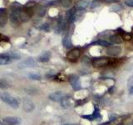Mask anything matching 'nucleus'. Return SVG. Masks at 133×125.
Masks as SVG:
<instances>
[{
	"instance_id": "f257e3e1",
	"label": "nucleus",
	"mask_w": 133,
	"mask_h": 125,
	"mask_svg": "<svg viewBox=\"0 0 133 125\" xmlns=\"http://www.w3.org/2000/svg\"><path fill=\"white\" fill-rule=\"evenodd\" d=\"M0 99L13 108H18L19 106V103L18 99L13 98V96H11L9 93H6V92L0 93Z\"/></svg>"
},
{
	"instance_id": "f03ea898",
	"label": "nucleus",
	"mask_w": 133,
	"mask_h": 125,
	"mask_svg": "<svg viewBox=\"0 0 133 125\" xmlns=\"http://www.w3.org/2000/svg\"><path fill=\"white\" fill-rule=\"evenodd\" d=\"M110 58L107 57H100V58H95L92 59V64L94 68H102L105 66H107L110 64Z\"/></svg>"
},
{
	"instance_id": "7ed1b4c3",
	"label": "nucleus",
	"mask_w": 133,
	"mask_h": 125,
	"mask_svg": "<svg viewBox=\"0 0 133 125\" xmlns=\"http://www.w3.org/2000/svg\"><path fill=\"white\" fill-rule=\"evenodd\" d=\"M81 118H84V119H87L89 121H93V120H96V119H100L102 118V115H101V113H100V109L98 107L95 106L94 108V111L92 114H88V115H82Z\"/></svg>"
},
{
	"instance_id": "20e7f679",
	"label": "nucleus",
	"mask_w": 133,
	"mask_h": 125,
	"mask_svg": "<svg viewBox=\"0 0 133 125\" xmlns=\"http://www.w3.org/2000/svg\"><path fill=\"white\" fill-rule=\"evenodd\" d=\"M69 82H70L72 87L74 90H79V89H81V86L80 79L77 75H76V74H72V75L70 76V78H69Z\"/></svg>"
},
{
	"instance_id": "39448f33",
	"label": "nucleus",
	"mask_w": 133,
	"mask_h": 125,
	"mask_svg": "<svg viewBox=\"0 0 133 125\" xmlns=\"http://www.w3.org/2000/svg\"><path fill=\"white\" fill-rule=\"evenodd\" d=\"M122 53V48L120 46H110L107 49V53L111 57L119 56Z\"/></svg>"
},
{
	"instance_id": "423d86ee",
	"label": "nucleus",
	"mask_w": 133,
	"mask_h": 125,
	"mask_svg": "<svg viewBox=\"0 0 133 125\" xmlns=\"http://www.w3.org/2000/svg\"><path fill=\"white\" fill-rule=\"evenodd\" d=\"M80 55H81L80 50L78 49H74L71 50V51L66 54V58H68V60H70L72 62H75L79 58Z\"/></svg>"
},
{
	"instance_id": "0eeeda50",
	"label": "nucleus",
	"mask_w": 133,
	"mask_h": 125,
	"mask_svg": "<svg viewBox=\"0 0 133 125\" xmlns=\"http://www.w3.org/2000/svg\"><path fill=\"white\" fill-rule=\"evenodd\" d=\"M23 108L24 109V111H26L27 113H30L34 110L35 108V104L33 103L30 99H24L23 102Z\"/></svg>"
},
{
	"instance_id": "6e6552de",
	"label": "nucleus",
	"mask_w": 133,
	"mask_h": 125,
	"mask_svg": "<svg viewBox=\"0 0 133 125\" xmlns=\"http://www.w3.org/2000/svg\"><path fill=\"white\" fill-rule=\"evenodd\" d=\"M65 98V95L63 93L60 91L54 92V93H51L49 95V99L50 100L53 101V102H61V101Z\"/></svg>"
},
{
	"instance_id": "1a4fd4ad",
	"label": "nucleus",
	"mask_w": 133,
	"mask_h": 125,
	"mask_svg": "<svg viewBox=\"0 0 133 125\" xmlns=\"http://www.w3.org/2000/svg\"><path fill=\"white\" fill-rule=\"evenodd\" d=\"M21 120L18 117H6L4 118V123L5 125H19Z\"/></svg>"
},
{
	"instance_id": "9d476101",
	"label": "nucleus",
	"mask_w": 133,
	"mask_h": 125,
	"mask_svg": "<svg viewBox=\"0 0 133 125\" xmlns=\"http://www.w3.org/2000/svg\"><path fill=\"white\" fill-rule=\"evenodd\" d=\"M8 23V13L6 8H0V26L4 27Z\"/></svg>"
},
{
	"instance_id": "9b49d317",
	"label": "nucleus",
	"mask_w": 133,
	"mask_h": 125,
	"mask_svg": "<svg viewBox=\"0 0 133 125\" xmlns=\"http://www.w3.org/2000/svg\"><path fill=\"white\" fill-rule=\"evenodd\" d=\"M75 14H76V8H72L66 12V19L69 23H72L75 21Z\"/></svg>"
},
{
	"instance_id": "f8f14e48",
	"label": "nucleus",
	"mask_w": 133,
	"mask_h": 125,
	"mask_svg": "<svg viewBox=\"0 0 133 125\" xmlns=\"http://www.w3.org/2000/svg\"><path fill=\"white\" fill-rule=\"evenodd\" d=\"M110 42L112 43L120 44L123 43V38L120 34H113L110 37Z\"/></svg>"
},
{
	"instance_id": "ddd939ff",
	"label": "nucleus",
	"mask_w": 133,
	"mask_h": 125,
	"mask_svg": "<svg viewBox=\"0 0 133 125\" xmlns=\"http://www.w3.org/2000/svg\"><path fill=\"white\" fill-rule=\"evenodd\" d=\"M35 65V62L32 60V59L29 58V59H27L24 62L21 63L19 64V68H27V67H33Z\"/></svg>"
},
{
	"instance_id": "4468645a",
	"label": "nucleus",
	"mask_w": 133,
	"mask_h": 125,
	"mask_svg": "<svg viewBox=\"0 0 133 125\" xmlns=\"http://www.w3.org/2000/svg\"><path fill=\"white\" fill-rule=\"evenodd\" d=\"M62 44L66 49H71L72 48V43L71 40V38L69 36H65L62 39Z\"/></svg>"
},
{
	"instance_id": "2eb2a0df",
	"label": "nucleus",
	"mask_w": 133,
	"mask_h": 125,
	"mask_svg": "<svg viewBox=\"0 0 133 125\" xmlns=\"http://www.w3.org/2000/svg\"><path fill=\"white\" fill-rule=\"evenodd\" d=\"M50 56L51 53L49 52H45L39 57V61L42 63H46L50 59Z\"/></svg>"
},
{
	"instance_id": "dca6fc26",
	"label": "nucleus",
	"mask_w": 133,
	"mask_h": 125,
	"mask_svg": "<svg viewBox=\"0 0 133 125\" xmlns=\"http://www.w3.org/2000/svg\"><path fill=\"white\" fill-rule=\"evenodd\" d=\"M10 83L5 79H0V88L2 89H7L8 88H10Z\"/></svg>"
},
{
	"instance_id": "f3484780",
	"label": "nucleus",
	"mask_w": 133,
	"mask_h": 125,
	"mask_svg": "<svg viewBox=\"0 0 133 125\" xmlns=\"http://www.w3.org/2000/svg\"><path fill=\"white\" fill-rule=\"evenodd\" d=\"M94 44H97V45L102 46V47H107V48L111 46V43H109V42H107L106 40H102V39H99L97 41H96Z\"/></svg>"
},
{
	"instance_id": "a211bd4d",
	"label": "nucleus",
	"mask_w": 133,
	"mask_h": 125,
	"mask_svg": "<svg viewBox=\"0 0 133 125\" xmlns=\"http://www.w3.org/2000/svg\"><path fill=\"white\" fill-rule=\"evenodd\" d=\"M60 4L63 8H68L72 5V0H60Z\"/></svg>"
},
{
	"instance_id": "6ab92c4d",
	"label": "nucleus",
	"mask_w": 133,
	"mask_h": 125,
	"mask_svg": "<svg viewBox=\"0 0 133 125\" xmlns=\"http://www.w3.org/2000/svg\"><path fill=\"white\" fill-rule=\"evenodd\" d=\"M10 62H11V60H10L9 58H5V57H2V56L0 55V65H6V64H8Z\"/></svg>"
},
{
	"instance_id": "aec40b11",
	"label": "nucleus",
	"mask_w": 133,
	"mask_h": 125,
	"mask_svg": "<svg viewBox=\"0 0 133 125\" xmlns=\"http://www.w3.org/2000/svg\"><path fill=\"white\" fill-rule=\"evenodd\" d=\"M28 77H29V79H31L32 80H40L41 79L40 75L36 74V73H30L28 74Z\"/></svg>"
},
{
	"instance_id": "412c9836",
	"label": "nucleus",
	"mask_w": 133,
	"mask_h": 125,
	"mask_svg": "<svg viewBox=\"0 0 133 125\" xmlns=\"http://www.w3.org/2000/svg\"><path fill=\"white\" fill-rule=\"evenodd\" d=\"M46 13V8H43V7H40L38 9V14L40 17H43L44 16V14Z\"/></svg>"
},
{
	"instance_id": "4be33fe9",
	"label": "nucleus",
	"mask_w": 133,
	"mask_h": 125,
	"mask_svg": "<svg viewBox=\"0 0 133 125\" xmlns=\"http://www.w3.org/2000/svg\"><path fill=\"white\" fill-rule=\"evenodd\" d=\"M78 7H79L80 8H85L87 7V2H84V1H81L80 4H78Z\"/></svg>"
},
{
	"instance_id": "5701e85b",
	"label": "nucleus",
	"mask_w": 133,
	"mask_h": 125,
	"mask_svg": "<svg viewBox=\"0 0 133 125\" xmlns=\"http://www.w3.org/2000/svg\"><path fill=\"white\" fill-rule=\"evenodd\" d=\"M125 4L126 5H127L128 7H133V0H126Z\"/></svg>"
},
{
	"instance_id": "b1692460",
	"label": "nucleus",
	"mask_w": 133,
	"mask_h": 125,
	"mask_svg": "<svg viewBox=\"0 0 133 125\" xmlns=\"http://www.w3.org/2000/svg\"><path fill=\"white\" fill-rule=\"evenodd\" d=\"M41 29H43V30H45V31H47L48 29H49V25H48L47 23H45V24H43L41 27Z\"/></svg>"
},
{
	"instance_id": "393cba45",
	"label": "nucleus",
	"mask_w": 133,
	"mask_h": 125,
	"mask_svg": "<svg viewBox=\"0 0 133 125\" xmlns=\"http://www.w3.org/2000/svg\"><path fill=\"white\" fill-rule=\"evenodd\" d=\"M132 86H133V78L130 79L129 81H128V88H131L132 87Z\"/></svg>"
},
{
	"instance_id": "a878e982",
	"label": "nucleus",
	"mask_w": 133,
	"mask_h": 125,
	"mask_svg": "<svg viewBox=\"0 0 133 125\" xmlns=\"http://www.w3.org/2000/svg\"><path fill=\"white\" fill-rule=\"evenodd\" d=\"M111 122H112V121H108V122H106V123H102L100 125H108V124H110Z\"/></svg>"
},
{
	"instance_id": "bb28decb",
	"label": "nucleus",
	"mask_w": 133,
	"mask_h": 125,
	"mask_svg": "<svg viewBox=\"0 0 133 125\" xmlns=\"http://www.w3.org/2000/svg\"><path fill=\"white\" fill-rule=\"evenodd\" d=\"M129 91H130V94H133V86H132L131 88H130Z\"/></svg>"
},
{
	"instance_id": "cd10ccee",
	"label": "nucleus",
	"mask_w": 133,
	"mask_h": 125,
	"mask_svg": "<svg viewBox=\"0 0 133 125\" xmlns=\"http://www.w3.org/2000/svg\"><path fill=\"white\" fill-rule=\"evenodd\" d=\"M3 38V36H2V35H1V34H0V42H1V41H2V39H3V38Z\"/></svg>"
},
{
	"instance_id": "c85d7f7f",
	"label": "nucleus",
	"mask_w": 133,
	"mask_h": 125,
	"mask_svg": "<svg viewBox=\"0 0 133 125\" xmlns=\"http://www.w3.org/2000/svg\"><path fill=\"white\" fill-rule=\"evenodd\" d=\"M63 125H77V124H70V123H66V124H63Z\"/></svg>"
},
{
	"instance_id": "c756f323",
	"label": "nucleus",
	"mask_w": 133,
	"mask_h": 125,
	"mask_svg": "<svg viewBox=\"0 0 133 125\" xmlns=\"http://www.w3.org/2000/svg\"><path fill=\"white\" fill-rule=\"evenodd\" d=\"M117 125H124V124H123V123H118Z\"/></svg>"
},
{
	"instance_id": "7c9ffc66",
	"label": "nucleus",
	"mask_w": 133,
	"mask_h": 125,
	"mask_svg": "<svg viewBox=\"0 0 133 125\" xmlns=\"http://www.w3.org/2000/svg\"><path fill=\"white\" fill-rule=\"evenodd\" d=\"M129 125H133V123H131V124H129Z\"/></svg>"
}]
</instances>
